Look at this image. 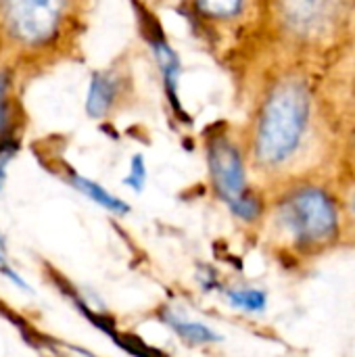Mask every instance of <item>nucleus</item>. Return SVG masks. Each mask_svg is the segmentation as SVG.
Here are the masks:
<instances>
[{
  "label": "nucleus",
  "instance_id": "f257e3e1",
  "mask_svg": "<svg viewBox=\"0 0 355 357\" xmlns=\"http://www.w3.org/2000/svg\"><path fill=\"white\" fill-rule=\"evenodd\" d=\"M310 98L299 82H285L268 96L255 134V153L266 165H280L299 149L308 126Z\"/></svg>",
  "mask_w": 355,
  "mask_h": 357
},
{
  "label": "nucleus",
  "instance_id": "0eeeda50",
  "mask_svg": "<svg viewBox=\"0 0 355 357\" xmlns=\"http://www.w3.org/2000/svg\"><path fill=\"white\" fill-rule=\"evenodd\" d=\"M69 182H71L82 195H86L88 199H92L96 205H100V207H105V209H109V211H113V213H128V211H130V207H128L121 199L113 197V195H111L109 190H105L100 184L88 180V178H84V176H80V174H75V172L69 174Z\"/></svg>",
  "mask_w": 355,
  "mask_h": 357
},
{
  "label": "nucleus",
  "instance_id": "f03ea898",
  "mask_svg": "<svg viewBox=\"0 0 355 357\" xmlns=\"http://www.w3.org/2000/svg\"><path fill=\"white\" fill-rule=\"evenodd\" d=\"M73 0H0V29L21 50L50 46L63 31Z\"/></svg>",
  "mask_w": 355,
  "mask_h": 357
},
{
  "label": "nucleus",
  "instance_id": "f8f14e48",
  "mask_svg": "<svg viewBox=\"0 0 355 357\" xmlns=\"http://www.w3.org/2000/svg\"><path fill=\"white\" fill-rule=\"evenodd\" d=\"M130 188H134L136 192L142 190L144 182H146V165H144V159L142 155H134L132 157V163H130V174L128 178L123 180Z\"/></svg>",
  "mask_w": 355,
  "mask_h": 357
},
{
  "label": "nucleus",
  "instance_id": "6e6552de",
  "mask_svg": "<svg viewBox=\"0 0 355 357\" xmlns=\"http://www.w3.org/2000/svg\"><path fill=\"white\" fill-rule=\"evenodd\" d=\"M165 322H167L184 341H188V343H192V345H205V343H216V341H220V337H218L209 326H205V324H201V322L184 320V318L172 314V312L165 314Z\"/></svg>",
  "mask_w": 355,
  "mask_h": 357
},
{
  "label": "nucleus",
  "instance_id": "ddd939ff",
  "mask_svg": "<svg viewBox=\"0 0 355 357\" xmlns=\"http://www.w3.org/2000/svg\"><path fill=\"white\" fill-rule=\"evenodd\" d=\"M6 261H4V255H2V247H0V268H4Z\"/></svg>",
  "mask_w": 355,
  "mask_h": 357
},
{
  "label": "nucleus",
  "instance_id": "1a4fd4ad",
  "mask_svg": "<svg viewBox=\"0 0 355 357\" xmlns=\"http://www.w3.org/2000/svg\"><path fill=\"white\" fill-rule=\"evenodd\" d=\"M226 299L234 310H243V312H264L266 303H268V295L259 289H232L226 291Z\"/></svg>",
  "mask_w": 355,
  "mask_h": 357
},
{
  "label": "nucleus",
  "instance_id": "2eb2a0df",
  "mask_svg": "<svg viewBox=\"0 0 355 357\" xmlns=\"http://www.w3.org/2000/svg\"><path fill=\"white\" fill-rule=\"evenodd\" d=\"M0 247L4 249V241H2V236H0Z\"/></svg>",
  "mask_w": 355,
  "mask_h": 357
},
{
  "label": "nucleus",
  "instance_id": "9b49d317",
  "mask_svg": "<svg viewBox=\"0 0 355 357\" xmlns=\"http://www.w3.org/2000/svg\"><path fill=\"white\" fill-rule=\"evenodd\" d=\"M199 8L209 17H232L241 10L243 0H197Z\"/></svg>",
  "mask_w": 355,
  "mask_h": 357
},
{
  "label": "nucleus",
  "instance_id": "7ed1b4c3",
  "mask_svg": "<svg viewBox=\"0 0 355 357\" xmlns=\"http://www.w3.org/2000/svg\"><path fill=\"white\" fill-rule=\"evenodd\" d=\"M278 220L287 234L303 247L331 243L339 230L335 201L320 188H301L289 195L280 205Z\"/></svg>",
  "mask_w": 355,
  "mask_h": 357
},
{
  "label": "nucleus",
  "instance_id": "20e7f679",
  "mask_svg": "<svg viewBox=\"0 0 355 357\" xmlns=\"http://www.w3.org/2000/svg\"><path fill=\"white\" fill-rule=\"evenodd\" d=\"M207 161L216 190L230 207L236 205L245 195H249L241 153L230 140L216 138L207 149Z\"/></svg>",
  "mask_w": 355,
  "mask_h": 357
},
{
  "label": "nucleus",
  "instance_id": "39448f33",
  "mask_svg": "<svg viewBox=\"0 0 355 357\" xmlns=\"http://www.w3.org/2000/svg\"><path fill=\"white\" fill-rule=\"evenodd\" d=\"M345 0H282L287 19L299 31H322L337 15H341Z\"/></svg>",
  "mask_w": 355,
  "mask_h": 357
},
{
  "label": "nucleus",
  "instance_id": "9d476101",
  "mask_svg": "<svg viewBox=\"0 0 355 357\" xmlns=\"http://www.w3.org/2000/svg\"><path fill=\"white\" fill-rule=\"evenodd\" d=\"M13 73L6 67H0V142L8 138V128L13 119Z\"/></svg>",
  "mask_w": 355,
  "mask_h": 357
},
{
  "label": "nucleus",
  "instance_id": "423d86ee",
  "mask_svg": "<svg viewBox=\"0 0 355 357\" xmlns=\"http://www.w3.org/2000/svg\"><path fill=\"white\" fill-rule=\"evenodd\" d=\"M119 96V77L111 71H94L86 92V113L94 119L105 117Z\"/></svg>",
  "mask_w": 355,
  "mask_h": 357
},
{
  "label": "nucleus",
  "instance_id": "4468645a",
  "mask_svg": "<svg viewBox=\"0 0 355 357\" xmlns=\"http://www.w3.org/2000/svg\"><path fill=\"white\" fill-rule=\"evenodd\" d=\"M352 211L355 213V195H354V199H352Z\"/></svg>",
  "mask_w": 355,
  "mask_h": 357
}]
</instances>
